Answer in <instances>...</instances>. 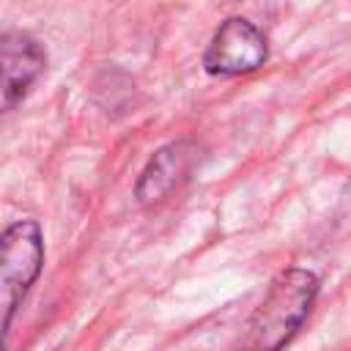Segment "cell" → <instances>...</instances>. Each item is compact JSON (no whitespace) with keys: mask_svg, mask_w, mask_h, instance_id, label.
Wrapping results in <instances>:
<instances>
[{"mask_svg":"<svg viewBox=\"0 0 351 351\" xmlns=\"http://www.w3.org/2000/svg\"><path fill=\"white\" fill-rule=\"evenodd\" d=\"M269 60V44L263 30L244 19L228 16L211 36L203 52V69L211 77H239L258 71Z\"/></svg>","mask_w":351,"mask_h":351,"instance_id":"cell-3","label":"cell"},{"mask_svg":"<svg viewBox=\"0 0 351 351\" xmlns=\"http://www.w3.org/2000/svg\"><path fill=\"white\" fill-rule=\"evenodd\" d=\"M44 233L36 219H16L0 233V351L8 329L44 269Z\"/></svg>","mask_w":351,"mask_h":351,"instance_id":"cell-2","label":"cell"},{"mask_svg":"<svg viewBox=\"0 0 351 351\" xmlns=\"http://www.w3.org/2000/svg\"><path fill=\"white\" fill-rule=\"evenodd\" d=\"M44 47L19 30L0 33V115L14 110L44 74Z\"/></svg>","mask_w":351,"mask_h":351,"instance_id":"cell-4","label":"cell"},{"mask_svg":"<svg viewBox=\"0 0 351 351\" xmlns=\"http://www.w3.org/2000/svg\"><path fill=\"white\" fill-rule=\"evenodd\" d=\"M318 291L321 282L310 269H282L271 280L263 302L250 315L233 351H282L307 321Z\"/></svg>","mask_w":351,"mask_h":351,"instance_id":"cell-1","label":"cell"},{"mask_svg":"<svg viewBox=\"0 0 351 351\" xmlns=\"http://www.w3.org/2000/svg\"><path fill=\"white\" fill-rule=\"evenodd\" d=\"M192 165H195V145L186 140L167 143V145L156 148L137 176V184H134L137 203L154 206V203H162L165 197H170L189 178Z\"/></svg>","mask_w":351,"mask_h":351,"instance_id":"cell-5","label":"cell"}]
</instances>
